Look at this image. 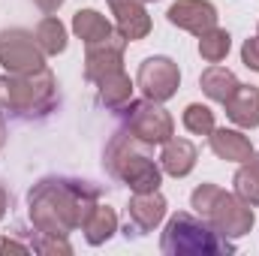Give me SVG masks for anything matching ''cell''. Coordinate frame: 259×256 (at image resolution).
Returning a JSON list of instances; mask_svg holds the SVG:
<instances>
[{"label":"cell","instance_id":"5","mask_svg":"<svg viewBox=\"0 0 259 256\" xmlns=\"http://www.w3.org/2000/svg\"><path fill=\"white\" fill-rule=\"evenodd\" d=\"M190 208L205 223H211L226 238H241L253 229V205H247L241 196L226 193L223 187L205 181L190 193Z\"/></svg>","mask_w":259,"mask_h":256},{"label":"cell","instance_id":"3","mask_svg":"<svg viewBox=\"0 0 259 256\" xmlns=\"http://www.w3.org/2000/svg\"><path fill=\"white\" fill-rule=\"evenodd\" d=\"M103 166L112 178L127 184L133 193L160 190V184H163V169L151 157V145L139 142L127 130H118L109 139L106 154H103Z\"/></svg>","mask_w":259,"mask_h":256},{"label":"cell","instance_id":"19","mask_svg":"<svg viewBox=\"0 0 259 256\" xmlns=\"http://www.w3.org/2000/svg\"><path fill=\"white\" fill-rule=\"evenodd\" d=\"M72 33H75L84 46H91V42L109 39V36L115 33V27H112V21H109L103 12H97V9H78V12L72 15Z\"/></svg>","mask_w":259,"mask_h":256},{"label":"cell","instance_id":"31","mask_svg":"<svg viewBox=\"0 0 259 256\" xmlns=\"http://www.w3.org/2000/svg\"><path fill=\"white\" fill-rule=\"evenodd\" d=\"M256 36H259V24H256Z\"/></svg>","mask_w":259,"mask_h":256},{"label":"cell","instance_id":"10","mask_svg":"<svg viewBox=\"0 0 259 256\" xmlns=\"http://www.w3.org/2000/svg\"><path fill=\"white\" fill-rule=\"evenodd\" d=\"M166 18H169V24H175L193 36H202L205 30L217 27L220 15H217V6L211 0H175L169 6Z\"/></svg>","mask_w":259,"mask_h":256},{"label":"cell","instance_id":"28","mask_svg":"<svg viewBox=\"0 0 259 256\" xmlns=\"http://www.w3.org/2000/svg\"><path fill=\"white\" fill-rule=\"evenodd\" d=\"M6 208H9V190L0 184V220L6 217Z\"/></svg>","mask_w":259,"mask_h":256},{"label":"cell","instance_id":"4","mask_svg":"<svg viewBox=\"0 0 259 256\" xmlns=\"http://www.w3.org/2000/svg\"><path fill=\"white\" fill-rule=\"evenodd\" d=\"M160 250L166 256H226L235 253V244L232 238L220 235L211 223H205L199 214L178 211L169 217L160 235Z\"/></svg>","mask_w":259,"mask_h":256},{"label":"cell","instance_id":"8","mask_svg":"<svg viewBox=\"0 0 259 256\" xmlns=\"http://www.w3.org/2000/svg\"><path fill=\"white\" fill-rule=\"evenodd\" d=\"M136 88L145 94V100L166 103L181 88V69H178V64L172 58H166V55L145 58L139 64V72H136Z\"/></svg>","mask_w":259,"mask_h":256},{"label":"cell","instance_id":"20","mask_svg":"<svg viewBox=\"0 0 259 256\" xmlns=\"http://www.w3.org/2000/svg\"><path fill=\"white\" fill-rule=\"evenodd\" d=\"M33 36H36L39 49L46 52V58H58V55L66 52V27L58 15H46V18L36 24Z\"/></svg>","mask_w":259,"mask_h":256},{"label":"cell","instance_id":"7","mask_svg":"<svg viewBox=\"0 0 259 256\" xmlns=\"http://www.w3.org/2000/svg\"><path fill=\"white\" fill-rule=\"evenodd\" d=\"M0 66L6 72H36L46 69V52L30 30L6 27L0 30Z\"/></svg>","mask_w":259,"mask_h":256},{"label":"cell","instance_id":"13","mask_svg":"<svg viewBox=\"0 0 259 256\" xmlns=\"http://www.w3.org/2000/svg\"><path fill=\"white\" fill-rule=\"evenodd\" d=\"M208 148L214 151L217 160H226V163H244L250 154H253V145L250 139L241 133V127H214L208 133Z\"/></svg>","mask_w":259,"mask_h":256},{"label":"cell","instance_id":"24","mask_svg":"<svg viewBox=\"0 0 259 256\" xmlns=\"http://www.w3.org/2000/svg\"><path fill=\"white\" fill-rule=\"evenodd\" d=\"M30 250H36V253H72V244L66 241V238H61V235H42L39 232V238L30 244Z\"/></svg>","mask_w":259,"mask_h":256},{"label":"cell","instance_id":"23","mask_svg":"<svg viewBox=\"0 0 259 256\" xmlns=\"http://www.w3.org/2000/svg\"><path fill=\"white\" fill-rule=\"evenodd\" d=\"M181 124H184L187 133H193V136H208L211 130L217 127V124H214V112H211L208 106H202V103H190V106L184 109Z\"/></svg>","mask_w":259,"mask_h":256},{"label":"cell","instance_id":"21","mask_svg":"<svg viewBox=\"0 0 259 256\" xmlns=\"http://www.w3.org/2000/svg\"><path fill=\"white\" fill-rule=\"evenodd\" d=\"M232 184H235V196H241L247 205H259V154L253 151L241 166H238V172H235V178H232Z\"/></svg>","mask_w":259,"mask_h":256},{"label":"cell","instance_id":"6","mask_svg":"<svg viewBox=\"0 0 259 256\" xmlns=\"http://www.w3.org/2000/svg\"><path fill=\"white\" fill-rule=\"evenodd\" d=\"M127 133H133L145 145H163L175 136V118L163 109V103L154 100H133L127 109Z\"/></svg>","mask_w":259,"mask_h":256},{"label":"cell","instance_id":"14","mask_svg":"<svg viewBox=\"0 0 259 256\" xmlns=\"http://www.w3.org/2000/svg\"><path fill=\"white\" fill-rule=\"evenodd\" d=\"M199 160V148L190 139H178L172 136L169 142H163V154H160V169L172 178H187L196 169Z\"/></svg>","mask_w":259,"mask_h":256},{"label":"cell","instance_id":"27","mask_svg":"<svg viewBox=\"0 0 259 256\" xmlns=\"http://www.w3.org/2000/svg\"><path fill=\"white\" fill-rule=\"evenodd\" d=\"M33 3H36V6H39L46 15H55V12L64 6V0H33Z\"/></svg>","mask_w":259,"mask_h":256},{"label":"cell","instance_id":"1","mask_svg":"<svg viewBox=\"0 0 259 256\" xmlns=\"http://www.w3.org/2000/svg\"><path fill=\"white\" fill-rule=\"evenodd\" d=\"M100 193L103 190L91 181L49 175L36 181L27 193V217L36 232L69 238V232L81 229L84 217L100 202Z\"/></svg>","mask_w":259,"mask_h":256},{"label":"cell","instance_id":"18","mask_svg":"<svg viewBox=\"0 0 259 256\" xmlns=\"http://www.w3.org/2000/svg\"><path fill=\"white\" fill-rule=\"evenodd\" d=\"M238 78H235V72L229 69V66H220V64H211L202 75H199V88H202V94L208 97V100H214V103H226L235 91H238Z\"/></svg>","mask_w":259,"mask_h":256},{"label":"cell","instance_id":"26","mask_svg":"<svg viewBox=\"0 0 259 256\" xmlns=\"http://www.w3.org/2000/svg\"><path fill=\"white\" fill-rule=\"evenodd\" d=\"M0 250H21V253H27L30 244H21V241H15V238H0Z\"/></svg>","mask_w":259,"mask_h":256},{"label":"cell","instance_id":"25","mask_svg":"<svg viewBox=\"0 0 259 256\" xmlns=\"http://www.w3.org/2000/svg\"><path fill=\"white\" fill-rule=\"evenodd\" d=\"M241 64L247 66V69H253V72H259V36L244 39V46H241Z\"/></svg>","mask_w":259,"mask_h":256},{"label":"cell","instance_id":"11","mask_svg":"<svg viewBox=\"0 0 259 256\" xmlns=\"http://www.w3.org/2000/svg\"><path fill=\"white\" fill-rule=\"evenodd\" d=\"M166 196L160 190H151V193H133L127 205V223L136 229V235H148L154 232L163 217H166Z\"/></svg>","mask_w":259,"mask_h":256},{"label":"cell","instance_id":"17","mask_svg":"<svg viewBox=\"0 0 259 256\" xmlns=\"http://www.w3.org/2000/svg\"><path fill=\"white\" fill-rule=\"evenodd\" d=\"M97 88H100V103H103L109 112H124L130 103H133V91H136L133 78H130L124 69H121V72H112V75H106V78H100Z\"/></svg>","mask_w":259,"mask_h":256},{"label":"cell","instance_id":"12","mask_svg":"<svg viewBox=\"0 0 259 256\" xmlns=\"http://www.w3.org/2000/svg\"><path fill=\"white\" fill-rule=\"evenodd\" d=\"M109 9L115 15V30L127 39L139 42L151 33V15L145 9V0H109Z\"/></svg>","mask_w":259,"mask_h":256},{"label":"cell","instance_id":"16","mask_svg":"<svg viewBox=\"0 0 259 256\" xmlns=\"http://www.w3.org/2000/svg\"><path fill=\"white\" fill-rule=\"evenodd\" d=\"M81 232H84V241H88L91 247L106 244V241L118 232V214H115V208H109V205L97 202V205L91 208V214L84 217Z\"/></svg>","mask_w":259,"mask_h":256},{"label":"cell","instance_id":"9","mask_svg":"<svg viewBox=\"0 0 259 256\" xmlns=\"http://www.w3.org/2000/svg\"><path fill=\"white\" fill-rule=\"evenodd\" d=\"M124 52H127V39L115 30L109 39H100V42H91L84 49V78L88 81H100L112 72H121L124 69Z\"/></svg>","mask_w":259,"mask_h":256},{"label":"cell","instance_id":"2","mask_svg":"<svg viewBox=\"0 0 259 256\" xmlns=\"http://www.w3.org/2000/svg\"><path fill=\"white\" fill-rule=\"evenodd\" d=\"M61 94L55 72L36 69V72H3L0 75V109L12 118L33 121L55 112Z\"/></svg>","mask_w":259,"mask_h":256},{"label":"cell","instance_id":"22","mask_svg":"<svg viewBox=\"0 0 259 256\" xmlns=\"http://www.w3.org/2000/svg\"><path fill=\"white\" fill-rule=\"evenodd\" d=\"M229 49H232V36H229V30H223V27H211V30H205V33L199 36V55H202V61H208V64L226 61Z\"/></svg>","mask_w":259,"mask_h":256},{"label":"cell","instance_id":"15","mask_svg":"<svg viewBox=\"0 0 259 256\" xmlns=\"http://www.w3.org/2000/svg\"><path fill=\"white\" fill-rule=\"evenodd\" d=\"M226 118L241 130L259 127V88L256 84H238V91L223 103Z\"/></svg>","mask_w":259,"mask_h":256},{"label":"cell","instance_id":"29","mask_svg":"<svg viewBox=\"0 0 259 256\" xmlns=\"http://www.w3.org/2000/svg\"><path fill=\"white\" fill-rule=\"evenodd\" d=\"M0 142H3V130H0Z\"/></svg>","mask_w":259,"mask_h":256},{"label":"cell","instance_id":"30","mask_svg":"<svg viewBox=\"0 0 259 256\" xmlns=\"http://www.w3.org/2000/svg\"><path fill=\"white\" fill-rule=\"evenodd\" d=\"M145 3H157V0H145Z\"/></svg>","mask_w":259,"mask_h":256}]
</instances>
